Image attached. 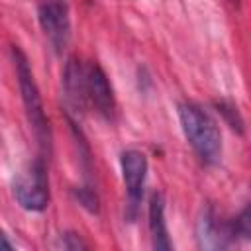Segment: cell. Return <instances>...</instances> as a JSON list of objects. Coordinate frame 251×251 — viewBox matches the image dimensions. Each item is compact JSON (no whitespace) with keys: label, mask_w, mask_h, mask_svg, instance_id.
Returning <instances> with one entry per match:
<instances>
[{"label":"cell","mask_w":251,"mask_h":251,"mask_svg":"<svg viewBox=\"0 0 251 251\" xmlns=\"http://www.w3.org/2000/svg\"><path fill=\"white\" fill-rule=\"evenodd\" d=\"M182 133L204 165H216L222 157V133L216 120L194 102L178 106Z\"/></svg>","instance_id":"cell-1"},{"label":"cell","mask_w":251,"mask_h":251,"mask_svg":"<svg viewBox=\"0 0 251 251\" xmlns=\"http://www.w3.org/2000/svg\"><path fill=\"white\" fill-rule=\"evenodd\" d=\"M12 59H14V67H16V76H18V84H20V92H22V102L25 108V116L29 122V127L35 133V139L39 143V147L43 149V153H51V143H53V135H51V124L49 118L45 114L43 108V100L29 65L27 55L20 49V47H12Z\"/></svg>","instance_id":"cell-2"},{"label":"cell","mask_w":251,"mask_h":251,"mask_svg":"<svg viewBox=\"0 0 251 251\" xmlns=\"http://www.w3.org/2000/svg\"><path fill=\"white\" fill-rule=\"evenodd\" d=\"M14 196L27 212H41L49 206V176L43 157L31 161L27 169L18 175L14 180Z\"/></svg>","instance_id":"cell-3"},{"label":"cell","mask_w":251,"mask_h":251,"mask_svg":"<svg viewBox=\"0 0 251 251\" xmlns=\"http://www.w3.org/2000/svg\"><path fill=\"white\" fill-rule=\"evenodd\" d=\"M39 25L57 53H61L71 39V12L65 0H41L37 6Z\"/></svg>","instance_id":"cell-4"},{"label":"cell","mask_w":251,"mask_h":251,"mask_svg":"<svg viewBox=\"0 0 251 251\" xmlns=\"http://www.w3.org/2000/svg\"><path fill=\"white\" fill-rule=\"evenodd\" d=\"M120 167H122V176L126 184V194H127V218L133 220L139 208V202L143 198V186L147 178V157L145 153L137 149H126L120 155Z\"/></svg>","instance_id":"cell-5"},{"label":"cell","mask_w":251,"mask_h":251,"mask_svg":"<svg viewBox=\"0 0 251 251\" xmlns=\"http://www.w3.org/2000/svg\"><path fill=\"white\" fill-rule=\"evenodd\" d=\"M196 239L202 249H224L235 241L231 224L222 222L212 206L202 208L196 222Z\"/></svg>","instance_id":"cell-6"},{"label":"cell","mask_w":251,"mask_h":251,"mask_svg":"<svg viewBox=\"0 0 251 251\" xmlns=\"http://www.w3.org/2000/svg\"><path fill=\"white\" fill-rule=\"evenodd\" d=\"M63 94H65V102H67L69 110L75 116L84 114L86 104H88L86 67L76 57H71L65 63V69H63Z\"/></svg>","instance_id":"cell-7"},{"label":"cell","mask_w":251,"mask_h":251,"mask_svg":"<svg viewBox=\"0 0 251 251\" xmlns=\"http://www.w3.org/2000/svg\"><path fill=\"white\" fill-rule=\"evenodd\" d=\"M86 94H88V102L96 108L100 116H104L106 120H114L116 116L114 90L104 69L98 63H90L86 67Z\"/></svg>","instance_id":"cell-8"},{"label":"cell","mask_w":251,"mask_h":251,"mask_svg":"<svg viewBox=\"0 0 251 251\" xmlns=\"http://www.w3.org/2000/svg\"><path fill=\"white\" fill-rule=\"evenodd\" d=\"M147 224H149V233H151V245L157 251H169L173 249L169 229H167V220H165V196L163 192L155 190L149 196V206H147Z\"/></svg>","instance_id":"cell-9"},{"label":"cell","mask_w":251,"mask_h":251,"mask_svg":"<svg viewBox=\"0 0 251 251\" xmlns=\"http://www.w3.org/2000/svg\"><path fill=\"white\" fill-rule=\"evenodd\" d=\"M214 106H216V110L222 114V118L227 122V126H229L231 129H235L237 133H243V131H245L243 118H241V114H239V110H237V106H235L233 102H229V100H216Z\"/></svg>","instance_id":"cell-10"},{"label":"cell","mask_w":251,"mask_h":251,"mask_svg":"<svg viewBox=\"0 0 251 251\" xmlns=\"http://www.w3.org/2000/svg\"><path fill=\"white\" fill-rule=\"evenodd\" d=\"M231 231H233V237L241 235L243 239H249V233H251V218H249V208L245 206L237 218H233L231 222Z\"/></svg>","instance_id":"cell-11"},{"label":"cell","mask_w":251,"mask_h":251,"mask_svg":"<svg viewBox=\"0 0 251 251\" xmlns=\"http://www.w3.org/2000/svg\"><path fill=\"white\" fill-rule=\"evenodd\" d=\"M59 247L67 249V251H80V249H88V243L80 237V233L76 231H65L61 233L59 241H57Z\"/></svg>","instance_id":"cell-12"},{"label":"cell","mask_w":251,"mask_h":251,"mask_svg":"<svg viewBox=\"0 0 251 251\" xmlns=\"http://www.w3.org/2000/svg\"><path fill=\"white\" fill-rule=\"evenodd\" d=\"M76 200L80 202V206H84L88 212H92V214H96L98 212V196H96V192L92 190V188H88V186H82V188H76Z\"/></svg>","instance_id":"cell-13"},{"label":"cell","mask_w":251,"mask_h":251,"mask_svg":"<svg viewBox=\"0 0 251 251\" xmlns=\"http://www.w3.org/2000/svg\"><path fill=\"white\" fill-rule=\"evenodd\" d=\"M0 249H14V243L6 237L4 231H0Z\"/></svg>","instance_id":"cell-14"}]
</instances>
